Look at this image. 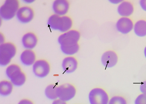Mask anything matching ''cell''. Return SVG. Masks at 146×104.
Wrapping results in <instances>:
<instances>
[{
    "mask_svg": "<svg viewBox=\"0 0 146 104\" xmlns=\"http://www.w3.org/2000/svg\"><path fill=\"white\" fill-rule=\"evenodd\" d=\"M81 35L76 30H71L61 35L58 39L61 49L64 54L68 55L77 53L79 50L78 42Z\"/></svg>",
    "mask_w": 146,
    "mask_h": 104,
    "instance_id": "1",
    "label": "cell"
},
{
    "mask_svg": "<svg viewBox=\"0 0 146 104\" xmlns=\"http://www.w3.org/2000/svg\"><path fill=\"white\" fill-rule=\"evenodd\" d=\"M47 23L51 29L65 32L72 28L73 23L70 17L66 16L61 17L54 14L49 17Z\"/></svg>",
    "mask_w": 146,
    "mask_h": 104,
    "instance_id": "2",
    "label": "cell"
},
{
    "mask_svg": "<svg viewBox=\"0 0 146 104\" xmlns=\"http://www.w3.org/2000/svg\"><path fill=\"white\" fill-rule=\"evenodd\" d=\"M6 73L11 82L16 86H21L26 81V75L18 65L13 64L10 65L7 68Z\"/></svg>",
    "mask_w": 146,
    "mask_h": 104,
    "instance_id": "3",
    "label": "cell"
},
{
    "mask_svg": "<svg viewBox=\"0 0 146 104\" xmlns=\"http://www.w3.org/2000/svg\"><path fill=\"white\" fill-rule=\"evenodd\" d=\"M17 48L15 45L11 42H6L0 45V65L4 66L9 64L15 55Z\"/></svg>",
    "mask_w": 146,
    "mask_h": 104,
    "instance_id": "4",
    "label": "cell"
},
{
    "mask_svg": "<svg viewBox=\"0 0 146 104\" xmlns=\"http://www.w3.org/2000/svg\"><path fill=\"white\" fill-rule=\"evenodd\" d=\"M19 7L18 0H6L0 8V15L5 20L12 19L17 14Z\"/></svg>",
    "mask_w": 146,
    "mask_h": 104,
    "instance_id": "5",
    "label": "cell"
},
{
    "mask_svg": "<svg viewBox=\"0 0 146 104\" xmlns=\"http://www.w3.org/2000/svg\"><path fill=\"white\" fill-rule=\"evenodd\" d=\"M90 104H108L109 97L104 89L94 88L90 92L89 95Z\"/></svg>",
    "mask_w": 146,
    "mask_h": 104,
    "instance_id": "6",
    "label": "cell"
},
{
    "mask_svg": "<svg viewBox=\"0 0 146 104\" xmlns=\"http://www.w3.org/2000/svg\"><path fill=\"white\" fill-rule=\"evenodd\" d=\"M56 93L58 98L67 102L74 97L76 90L74 85L70 83H66L57 87Z\"/></svg>",
    "mask_w": 146,
    "mask_h": 104,
    "instance_id": "7",
    "label": "cell"
},
{
    "mask_svg": "<svg viewBox=\"0 0 146 104\" xmlns=\"http://www.w3.org/2000/svg\"><path fill=\"white\" fill-rule=\"evenodd\" d=\"M33 69L36 76L40 78L44 77L49 74L50 66L48 61L45 59H39L35 63Z\"/></svg>",
    "mask_w": 146,
    "mask_h": 104,
    "instance_id": "8",
    "label": "cell"
},
{
    "mask_svg": "<svg viewBox=\"0 0 146 104\" xmlns=\"http://www.w3.org/2000/svg\"><path fill=\"white\" fill-rule=\"evenodd\" d=\"M34 10L30 7H22L18 10L16 15L18 20L23 23H27L34 17Z\"/></svg>",
    "mask_w": 146,
    "mask_h": 104,
    "instance_id": "9",
    "label": "cell"
},
{
    "mask_svg": "<svg viewBox=\"0 0 146 104\" xmlns=\"http://www.w3.org/2000/svg\"><path fill=\"white\" fill-rule=\"evenodd\" d=\"M118 61V57L115 52L112 51H106L101 57V62L103 65L107 68L114 67Z\"/></svg>",
    "mask_w": 146,
    "mask_h": 104,
    "instance_id": "10",
    "label": "cell"
},
{
    "mask_svg": "<svg viewBox=\"0 0 146 104\" xmlns=\"http://www.w3.org/2000/svg\"><path fill=\"white\" fill-rule=\"evenodd\" d=\"M116 27L118 31L126 34L132 30L133 24L132 20L129 18L123 17L120 18L117 22Z\"/></svg>",
    "mask_w": 146,
    "mask_h": 104,
    "instance_id": "11",
    "label": "cell"
},
{
    "mask_svg": "<svg viewBox=\"0 0 146 104\" xmlns=\"http://www.w3.org/2000/svg\"><path fill=\"white\" fill-rule=\"evenodd\" d=\"M70 3L66 0H56L53 3L52 8L56 14L60 16H64L68 12Z\"/></svg>",
    "mask_w": 146,
    "mask_h": 104,
    "instance_id": "12",
    "label": "cell"
},
{
    "mask_svg": "<svg viewBox=\"0 0 146 104\" xmlns=\"http://www.w3.org/2000/svg\"><path fill=\"white\" fill-rule=\"evenodd\" d=\"M78 65L77 59L72 57L65 58L62 63V67L64 72L68 73L74 72L77 69Z\"/></svg>",
    "mask_w": 146,
    "mask_h": 104,
    "instance_id": "13",
    "label": "cell"
},
{
    "mask_svg": "<svg viewBox=\"0 0 146 104\" xmlns=\"http://www.w3.org/2000/svg\"><path fill=\"white\" fill-rule=\"evenodd\" d=\"M23 46L28 49H33L37 44L38 39L37 37L34 33L28 32L25 33L23 37L22 40Z\"/></svg>",
    "mask_w": 146,
    "mask_h": 104,
    "instance_id": "14",
    "label": "cell"
},
{
    "mask_svg": "<svg viewBox=\"0 0 146 104\" xmlns=\"http://www.w3.org/2000/svg\"><path fill=\"white\" fill-rule=\"evenodd\" d=\"M36 56L34 51L31 49L24 51L21 54V61L25 65L30 66L34 64Z\"/></svg>",
    "mask_w": 146,
    "mask_h": 104,
    "instance_id": "15",
    "label": "cell"
},
{
    "mask_svg": "<svg viewBox=\"0 0 146 104\" xmlns=\"http://www.w3.org/2000/svg\"><path fill=\"white\" fill-rule=\"evenodd\" d=\"M119 14L124 17H128L132 15L134 11L132 4L127 1H124L119 5L117 9Z\"/></svg>",
    "mask_w": 146,
    "mask_h": 104,
    "instance_id": "16",
    "label": "cell"
},
{
    "mask_svg": "<svg viewBox=\"0 0 146 104\" xmlns=\"http://www.w3.org/2000/svg\"><path fill=\"white\" fill-rule=\"evenodd\" d=\"M134 31L139 37H143L146 35V21L141 20L138 21L135 24Z\"/></svg>",
    "mask_w": 146,
    "mask_h": 104,
    "instance_id": "17",
    "label": "cell"
},
{
    "mask_svg": "<svg viewBox=\"0 0 146 104\" xmlns=\"http://www.w3.org/2000/svg\"><path fill=\"white\" fill-rule=\"evenodd\" d=\"M13 89V84L7 81H3L0 83V94L4 96L10 95Z\"/></svg>",
    "mask_w": 146,
    "mask_h": 104,
    "instance_id": "18",
    "label": "cell"
},
{
    "mask_svg": "<svg viewBox=\"0 0 146 104\" xmlns=\"http://www.w3.org/2000/svg\"><path fill=\"white\" fill-rule=\"evenodd\" d=\"M57 87L56 85L51 84L47 86L45 90L46 97L51 100H56L58 98L56 93Z\"/></svg>",
    "mask_w": 146,
    "mask_h": 104,
    "instance_id": "19",
    "label": "cell"
},
{
    "mask_svg": "<svg viewBox=\"0 0 146 104\" xmlns=\"http://www.w3.org/2000/svg\"><path fill=\"white\" fill-rule=\"evenodd\" d=\"M108 104H127V102L125 99L123 97L116 96L111 99Z\"/></svg>",
    "mask_w": 146,
    "mask_h": 104,
    "instance_id": "20",
    "label": "cell"
},
{
    "mask_svg": "<svg viewBox=\"0 0 146 104\" xmlns=\"http://www.w3.org/2000/svg\"><path fill=\"white\" fill-rule=\"evenodd\" d=\"M135 104H146V95L142 94L138 96L135 100Z\"/></svg>",
    "mask_w": 146,
    "mask_h": 104,
    "instance_id": "21",
    "label": "cell"
},
{
    "mask_svg": "<svg viewBox=\"0 0 146 104\" xmlns=\"http://www.w3.org/2000/svg\"><path fill=\"white\" fill-rule=\"evenodd\" d=\"M140 90L142 93L146 95V81L143 82L141 84Z\"/></svg>",
    "mask_w": 146,
    "mask_h": 104,
    "instance_id": "22",
    "label": "cell"
},
{
    "mask_svg": "<svg viewBox=\"0 0 146 104\" xmlns=\"http://www.w3.org/2000/svg\"><path fill=\"white\" fill-rule=\"evenodd\" d=\"M18 104H34V103L30 100L24 99L21 100Z\"/></svg>",
    "mask_w": 146,
    "mask_h": 104,
    "instance_id": "23",
    "label": "cell"
},
{
    "mask_svg": "<svg viewBox=\"0 0 146 104\" xmlns=\"http://www.w3.org/2000/svg\"><path fill=\"white\" fill-rule=\"evenodd\" d=\"M139 3L142 9L146 11V0H141Z\"/></svg>",
    "mask_w": 146,
    "mask_h": 104,
    "instance_id": "24",
    "label": "cell"
},
{
    "mask_svg": "<svg viewBox=\"0 0 146 104\" xmlns=\"http://www.w3.org/2000/svg\"><path fill=\"white\" fill-rule=\"evenodd\" d=\"M52 104H67L66 102L63 101L60 99L54 100Z\"/></svg>",
    "mask_w": 146,
    "mask_h": 104,
    "instance_id": "25",
    "label": "cell"
},
{
    "mask_svg": "<svg viewBox=\"0 0 146 104\" xmlns=\"http://www.w3.org/2000/svg\"><path fill=\"white\" fill-rule=\"evenodd\" d=\"M110 1L112 3H119L120 2L122 1H116V0H113V1Z\"/></svg>",
    "mask_w": 146,
    "mask_h": 104,
    "instance_id": "26",
    "label": "cell"
},
{
    "mask_svg": "<svg viewBox=\"0 0 146 104\" xmlns=\"http://www.w3.org/2000/svg\"><path fill=\"white\" fill-rule=\"evenodd\" d=\"M144 53L145 56L146 58V47H145L144 49Z\"/></svg>",
    "mask_w": 146,
    "mask_h": 104,
    "instance_id": "27",
    "label": "cell"
}]
</instances>
